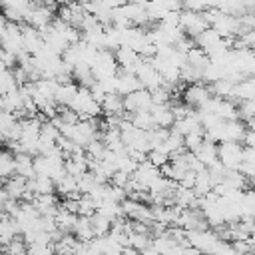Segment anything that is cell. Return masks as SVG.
Wrapping results in <instances>:
<instances>
[{"instance_id": "6da1fadb", "label": "cell", "mask_w": 255, "mask_h": 255, "mask_svg": "<svg viewBox=\"0 0 255 255\" xmlns=\"http://www.w3.org/2000/svg\"><path fill=\"white\" fill-rule=\"evenodd\" d=\"M153 106L151 102V92L145 90V88H139L128 96H124V110L129 112V114H135V112H149V108Z\"/></svg>"}, {"instance_id": "7a4b0ae2", "label": "cell", "mask_w": 255, "mask_h": 255, "mask_svg": "<svg viewBox=\"0 0 255 255\" xmlns=\"http://www.w3.org/2000/svg\"><path fill=\"white\" fill-rule=\"evenodd\" d=\"M24 20L28 26H32L36 30H44L46 26L52 24V10L46 6H30Z\"/></svg>"}, {"instance_id": "3957f363", "label": "cell", "mask_w": 255, "mask_h": 255, "mask_svg": "<svg viewBox=\"0 0 255 255\" xmlns=\"http://www.w3.org/2000/svg\"><path fill=\"white\" fill-rule=\"evenodd\" d=\"M20 225L18 221L8 215V213H2L0 215V247H6L12 239H16V235H20Z\"/></svg>"}, {"instance_id": "277c9868", "label": "cell", "mask_w": 255, "mask_h": 255, "mask_svg": "<svg viewBox=\"0 0 255 255\" xmlns=\"http://www.w3.org/2000/svg\"><path fill=\"white\" fill-rule=\"evenodd\" d=\"M22 42H24V50L30 56L38 54L44 48V36H42V32L36 30V28H32V26H24L22 28Z\"/></svg>"}, {"instance_id": "5b68a950", "label": "cell", "mask_w": 255, "mask_h": 255, "mask_svg": "<svg viewBox=\"0 0 255 255\" xmlns=\"http://www.w3.org/2000/svg\"><path fill=\"white\" fill-rule=\"evenodd\" d=\"M183 100H185V104L189 108H201L203 110L207 106V102H209V92L199 84H191L183 92Z\"/></svg>"}, {"instance_id": "8992f818", "label": "cell", "mask_w": 255, "mask_h": 255, "mask_svg": "<svg viewBox=\"0 0 255 255\" xmlns=\"http://www.w3.org/2000/svg\"><path fill=\"white\" fill-rule=\"evenodd\" d=\"M4 189L8 193L10 199H22L28 191V179L26 177H20V175H14V177H8L4 181Z\"/></svg>"}, {"instance_id": "52a82bcc", "label": "cell", "mask_w": 255, "mask_h": 255, "mask_svg": "<svg viewBox=\"0 0 255 255\" xmlns=\"http://www.w3.org/2000/svg\"><path fill=\"white\" fill-rule=\"evenodd\" d=\"M28 189L34 191L36 195L40 193H54L56 191V181L50 175H34L28 179Z\"/></svg>"}, {"instance_id": "ba28073f", "label": "cell", "mask_w": 255, "mask_h": 255, "mask_svg": "<svg viewBox=\"0 0 255 255\" xmlns=\"http://www.w3.org/2000/svg\"><path fill=\"white\" fill-rule=\"evenodd\" d=\"M16 155V175L20 177H34L36 175V169H34V157L30 153H24V151H18L14 153Z\"/></svg>"}, {"instance_id": "9c48e42d", "label": "cell", "mask_w": 255, "mask_h": 255, "mask_svg": "<svg viewBox=\"0 0 255 255\" xmlns=\"http://www.w3.org/2000/svg\"><path fill=\"white\" fill-rule=\"evenodd\" d=\"M16 175V155L10 149H0V177L8 179Z\"/></svg>"}, {"instance_id": "30bf717a", "label": "cell", "mask_w": 255, "mask_h": 255, "mask_svg": "<svg viewBox=\"0 0 255 255\" xmlns=\"http://www.w3.org/2000/svg\"><path fill=\"white\" fill-rule=\"evenodd\" d=\"M18 88H20L18 78H16V74L10 68L4 70V72H0V96L2 94H10V92H14Z\"/></svg>"}, {"instance_id": "8fae6325", "label": "cell", "mask_w": 255, "mask_h": 255, "mask_svg": "<svg viewBox=\"0 0 255 255\" xmlns=\"http://www.w3.org/2000/svg\"><path fill=\"white\" fill-rule=\"evenodd\" d=\"M8 255H28V243L24 241V239H20V237H16V239H12L6 247H2Z\"/></svg>"}, {"instance_id": "7c38bea8", "label": "cell", "mask_w": 255, "mask_h": 255, "mask_svg": "<svg viewBox=\"0 0 255 255\" xmlns=\"http://www.w3.org/2000/svg\"><path fill=\"white\" fill-rule=\"evenodd\" d=\"M4 203H6V201H4V199H2V197H0V215H2V213H4Z\"/></svg>"}, {"instance_id": "4fadbf2b", "label": "cell", "mask_w": 255, "mask_h": 255, "mask_svg": "<svg viewBox=\"0 0 255 255\" xmlns=\"http://www.w3.org/2000/svg\"><path fill=\"white\" fill-rule=\"evenodd\" d=\"M48 255H58V253H48Z\"/></svg>"}, {"instance_id": "5bb4252c", "label": "cell", "mask_w": 255, "mask_h": 255, "mask_svg": "<svg viewBox=\"0 0 255 255\" xmlns=\"http://www.w3.org/2000/svg\"><path fill=\"white\" fill-rule=\"evenodd\" d=\"M0 145H2V143H0Z\"/></svg>"}]
</instances>
